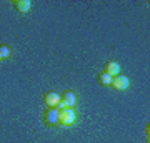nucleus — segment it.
Here are the masks:
<instances>
[{"label": "nucleus", "instance_id": "1", "mask_svg": "<svg viewBox=\"0 0 150 143\" xmlns=\"http://www.w3.org/2000/svg\"><path fill=\"white\" fill-rule=\"evenodd\" d=\"M77 120V113L74 111V108H64L59 110V125L62 127H72Z\"/></svg>", "mask_w": 150, "mask_h": 143}, {"label": "nucleus", "instance_id": "2", "mask_svg": "<svg viewBox=\"0 0 150 143\" xmlns=\"http://www.w3.org/2000/svg\"><path fill=\"white\" fill-rule=\"evenodd\" d=\"M75 103H77V98H75V93L74 92L67 90L64 95L60 97V103L57 105L59 110H64V108H74Z\"/></svg>", "mask_w": 150, "mask_h": 143}, {"label": "nucleus", "instance_id": "3", "mask_svg": "<svg viewBox=\"0 0 150 143\" xmlns=\"http://www.w3.org/2000/svg\"><path fill=\"white\" fill-rule=\"evenodd\" d=\"M43 122L47 127H57L59 125V108H47L43 111Z\"/></svg>", "mask_w": 150, "mask_h": 143}, {"label": "nucleus", "instance_id": "4", "mask_svg": "<svg viewBox=\"0 0 150 143\" xmlns=\"http://www.w3.org/2000/svg\"><path fill=\"white\" fill-rule=\"evenodd\" d=\"M43 103L48 106V108H57V105L60 103V95L57 92H47L43 95Z\"/></svg>", "mask_w": 150, "mask_h": 143}, {"label": "nucleus", "instance_id": "5", "mask_svg": "<svg viewBox=\"0 0 150 143\" xmlns=\"http://www.w3.org/2000/svg\"><path fill=\"white\" fill-rule=\"evenodd\" d=\"M115 88V90H127V87H129V78L125 77V75H117V77H113L112 78V83H110Z\"/></svg>", "mask_w": 150, "mask_h": 143}, {"label": "nucleus", "instance_id": "6", "mask_svg": "<svg viewBox=\"0 0 150 143\" xmlns=\"http://www.w3.org/2000/svg\"><path fill=\"white\" fill-rule=\"evenodd\" d=\"M105 73H108L110 77H117V75H120V63H117V62H107L105 63V70H103Z\"/></svg>", "mask_w": 150, "mask_h": 143}, {"label": "nucleus", "instance_id": "7", "mask_svg": "<svg viewBox=\"0 0 150 143\" xmlns=\"http://www.w3.org/2000/svg\"><path fill=\"white\" fill-rule=\"evenodd\" d=\"M12 4H13V7H15V10L20 12V13L30 12V7H32V4H30L28 0H15V2H12Z\"/></svg>", "mask_w": 150, "mask_h": 143}, {"label": "nucleus", "instance_id": "8", "mask_svg": "<svg viewBox=\"0 0 150 143\" xmlns=\"http://www.w3.org/2000/svg\"><path fill=\"white\" fill-rule=\"evenodd\" d=\"M112 78H113V77H110L108 73L102 72V73L98 75V83L102 85V87H110V83H112Z\"/></svg>", "mask_w": 150, "mask_h": 143}, {"label": "nucleus", "instance_id": "9", "mask_svg": "<svg viewBox=\"0 0 150 143\" xmlns=\"http://www.w3.org/2000/svg\"><path fill=\"white\" fill-rule=\"evenodd\" d=\"M10 55H12V48L8 45H5V43H0V60L8 58Z\"/></svg>", "mask_w": 150, "mask_h": 143}]
</instances>
